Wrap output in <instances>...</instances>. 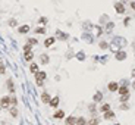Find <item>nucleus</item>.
Masks as SVG:
<instances>
[{
  "label": "nucleus",
  "instance_id": "1",
  "mask_svg": "<svg viewBox=\"0 0 135 125\" xmlns=\"http://www.w3.org/2000/svg\"><path fill=\"white\" fill-rule=\"evenodd\" d=\"M34 75H35V83H37V85L41 87L44 84V79L47 78V74L44 71H38V72H35Z\"/></svg>",
  "mask_w": 135,
  "mask_h": 125
},
{
  "label": "nucleus",
  "instance_id": "2",
  "mask_svg": "<svg viewBox=\"0 0 135 125\" xmlns=\"http://www.w3.org/2000/svg\"><path fill=\"white\" fill-rule=\"evenodd\" d=\"M0 107H2V109L10 107V97H9V96H3V97L0 99Z\"/></svg>",
  "mask_w": 135,
  "mask_h": 125
},
{
  "label": "nucleus",
  "instance_id": "3",
  "mask_svg": "<svg viewBox=\"0 0 135 125\" xmlns=\"http://www.w3.org/2000/svg\"><path fill=\"white\" fill-rule=\"evenodd\" d=\"M126 56H128V54H126V52H125V50H117L116 54H115V59L119 60V62H122V60L126 59Z\"/></svg>",
  "mask_w": 135,
  "mask_h": 125
},
{
  "label": "nucleus",
  "instance_id": "4",
  "mask_svg": "<svg viewBox=\"0 0 135 125\" xmlns=\"http://www.w3.org/2000/svg\"><path fill=\"white\" fill-rule=\"evenodd\" d=\"M115 10H116V13H119V15H123V13H125V5H123L122 2L115 3Z\"/></svg>",
  "mask_w": 135,
  "mask_h": 125
},
{
  "label": "nucleus",
  "instance_id": "5",
  "mask_svg": "<svg viewBox=\"0 0 135 125\" xmlns=\"http://www.w3.org/2000/svg\"><path fill=\"white\" fill-rule=\"evenodd\" d=\"M59 103H60L59 96H54V97H52V99H50V101H48V106L53 107V109H56V107L59 106Z\"/></svg>",
  "mask_w": 135,
  "mask_h": 125
},
{
  "label": "nucleus",
  "instance_id": "6",
  "mask_svg": "<svg viewBox=\"0 0 135 125\" xmlns=\"http://www.w3.org/2000/svg\"><path fill=\"white\" fill-rule=\"evenodd\" d=\"M54 43H56V37H47L44 40V47H52Z\"/></svg>",
  "mask_w": 135,
  "mask_h": 125
},
{
  "label": "nucleus",
  "instance_id": "7",
  "mask_svg": "<svg viewBox=\"0 0 135 125\" xmlns=\"http://www.w3.org/2000/svg\"><path fill=\"white\" fill-rule=\"evenodd\" d=\"M53 118H54V119H63V118H65V110H62V109H57L56 112L53 113Z\"/></svg>",
  "mask_w": 135,
  "mask_h": 125
},
{
  "label": "nucleus",
  "instance_id": "8",
  "mask_svg": "<svg viewBox=\"0 0 135 125\" xmlns=\"http://www.w3.org/2000/svg\"><path fill=\"white\" fill-rule=\"evenodd\" d=\"M101 100H103V93H101V91H97V93L93 96V101L94 103H100Z\"/></svg>",
  "mask_w": 135,
  "mask_h": 125
},
{
  "label": "nucleus",
  "instance_id": "9",
  "mask_svg": "<svg viewBox=\"0 0 135 125\" xmlns=\"http://www.w3.org/2000/svg\"><path fill=\"white\" fill-rule=\"evenodd\" d=\"M107 88H109V91H117V90H119V84L115 83V81H112V83L107 84Z\"/></svg>",
  "mask_w": 135,
  "mask_h": 125
},
{
  "label": "nucleus",
  "instance_id": "10",
  "mask_svg": "<svg viewBox=\"0 0 135 125\" xmlns=\"http://www.w3.org/2000/svg\"><path fill=\"white\" fill-rule=\"evenodd\" d=\"M103 118L106 119V121H110V119H113L115 118V112H113V110H107V112H104L103 113Z\"/></svg>",
  "mask_w": 135,
  "mask_h": 125
},
{
  "label": "nucleus",
  "instance_id": "11",
  "mask_svg": "<svg viewBox=\"0 0 135 125\" xmlns=\"http://www.w3.org/2000/svg\"><path fill=\"white\" fill-rule=\"evenodd\" d=\"M40 62H41V65H47V63H50V58L46 53H43V54H40Z\"/></svg>",
  "mask_w": 135,
  "mask_h": 125
},
{
  "label": "nucleus",
  "instance_id": "12",
  "mask_svg": "<svg viewBox=\"0 0 135 125\" xmlns=\"http://www.w3.org/2000/svg\"><path fill=\"white\" fill-rule=\"evenodd\" d=\"M50 99H52V97H50V94H48V93H46V91H44V93L41 94V101H43L44 105H48Z\"/></svg>",
  "mask_w": 135,
  "mask_h": 125
},
{
  "label": "nucleus",
  "instance_id": "13",
  "mask_svg": "<svg viewBox=\"0 0 135 125\" xmlns=\"http://www.w3.org/2000/svg\"><path fill=\"white\" fill-rule=\"evenodd\" d=\"M117 93L122 96V94H128L129 93V88L128 85H119V90H117Z\"/></svg>",
  "mask_w": 135,
  "mask_h": 125
},
{
  "label": "nucleus",
  "instance_id": "14",
  "mask_svg": "<svg viewBox=\"0 0 135 125\" xmlns=\"http://www.w3.org/2000/svg\"><path fill=\"white\" fill-rule=\"evenodd\" d=\"M65 125H76V118L75 116H68L65 121Z\"/></svg>",
  "mask_w": 135,
  "mask_h": 125
},
{
  "label": "nucleus",
  "instance_id": "15",
  "mask_svg": "<svg viewBox=\"0 0 135 125\" xmlns=\"http://www.w3.org/2000/svg\"><path fill=\"white\" fill-rule=\"evenodd\" d=\"M18 32H19V34H27V32H29V25H22V27H19V28H18Z\"/></svg>",
  "mask_w": 135,
  "mask_h": 125
},
{
  "label": "nucleus",
  "instance_id": "16",
  "mask_svg": "<svg viewBox=\"0 0 135 125\" xmlns=\"http://www.w3.org/2000/svg\"><path fill=\"white\" fill-rule=\"evenodd\" d=\"M9 112H10V116H12V118H18V107H16V106H10Z\"/></svg>",
  "mask_w": 135,
  "mask_h": 125
},
{
  "label": "nucleus",
  "instance_id": "17",
  "mask_svg": "<svg viewBox=\"0 0 135 125\" xmlns=\"http://www.w3.org/2000/svg\"><path fill=\"white\" fill-rule=\"evenodd\" d=\"M110 109H112V107H110L109 103H104V105H101V106L99 107V110H100V112H103V113L107 112V110H110Z\"/></svg>",
  "mask_w": 135,
  "mask_h": 125
},
{
  "label": "nucleus",
  "instance_id": "18",
  "mask_svg": "<svg viewBox=\"0 0 135 125\" xmlns=\"http://www.w3.org/2000/svg\"><path fill=\"white\" fill-rule=\"evenodd\" d=\"M76 125H88V122L84 116H79V118H76Z\"/></svg>",
  "mask_w": 135,
  "mask_h": 125
},
{
  "label": "nucleus",
  "instance_id": "19",
  "mask_svg": "<svg viewBox=\"0 0 135 125\" xmlns=\"http://www.w3.org/2000/svg\"><path fill=\"white\" fill-rule=\"evenodd\" d=\"M32 59H34V53L32 52H25V60L27 62H32Z\"/></svg>",
  "mask_w": 135,
  "mask_h": 125
},
{
  "label": "nucleus",
  "instance_id": "20",
  "mask_svg": "<svg viewBox=\"0 0 135 125\" xmlns=\"http://www.w3.org/2000/svg\"><path fill=\"white\" fill-rule=\"evenodd\" d=\"M7 90H9V93H10V94L15 93V87H13V81H12V79L7 81Z\"/></svg>",
  "mask_w": 135,
  "mask_h": 125
},
{
  "label": "nucleus",
  "instance_id": "21",
  "mask_svg": "<svg viewBox=\"0 0 135 125\" xmlns=\"http://www.w3.org/2000/svg\"><path fill=\"white\" fill-rule=\"evenodd\" d=\"M29 71H31V74L38 72V65H37V63H31V65H29Z\"/></svg>",
  "mask_w": 135,
  "mask_h": 125
},
{
  "label": "nucleus",
  "instance_id": "22",
  "mask_svg": "<svg viewBox=\"0 0 135 125\" xmlns=\"http://www.w3.org/2000/svg\"><path fill=\"white\" fill-rule=\"evenodd\" d=\"M119 100H120V103H126V101L129 100V93L128 94H122L120 97H119Z\"/></svg>",
  "mask_w": 135,
  "mask_h": 125
},
{
  "label": "nucleus",
  "instance_id": "23",
  "mask_svg": "<svg viewBox=\"0 0 135 125\" xmlns=\"http://www.w3.org/2000/svg\"><path fill=\"white\" fill-rule=\"evenodd\" d=\"M18 25V21L15 18H12V19H9V27H12V28H15Z\"/></svg>",
  "mask_w": 135,
  "mask_h": 125
},
{
  "label": "nucleus",
  "instance_id": "24",
  "mask_svg": "<svg viewBox=\"0 0 135 125\" xmlns=\"http://www.w3.org/2000/svg\"><path fill=\"white\" fill-rule=\"evenodd\" d=\"M35 34H46V28H44V27H38V28L35 30Z\"/></svg>",
  "mask_w": 135,
  "mask_h": 125
},
{
  "label": "nucleus",
  "instance_id": "25",
  "mask_svg": "<svg viewBox=\"0 0 135 125\" xmlns=\"http://www.w3.org/2000/svg\"><path fill=\"white\" fill-rule=\"evenodd\" d=\"M57 34H60V37H59V38H60V40H68V38H69V34H66V32H60V31H57Z\"/></svg>",
  "mask_w": 135,
  "mask_h": 125
},
{
  "label": "nucleus",
  "instance_id": "26",
  "mask_svg": "<svg viewBox=\"0 0 135 125\" xmlns=\"http://www.w3.org/2000/svg\"><path fill=\"white\" fill-rule=\"evenodd\" d=\"M88 125H99V118H93L88 121Z\"/></svg>",
  "mask_w": 135,
  "mask_h": 125
},
{
  "label": "nucleus",
  "instance_id": "27",
  "mask_svg": "<svg viewBox=\"0 0 135 125\" xmlns=\"http://www.w3.org/2000/svg\"><path fill=\"white\" fill-rule=\"evenodd\" d=\"M47 21H48V19H47L46 16H41V18L38 19V24H40V25H46V24H47Z\"/></svg>",
  "mask_w": 135,
  "mask_h": 125
},
{
  "label": "nucleus",
  "instance_id": "28",
  "mask_svg": "<svg viewBox=\"0 0 135 125\" xmlns=\"http://www.w3.org/2000/svg\"><path fill=\"white\" fill-rule=\"evenodd\" d=\"M16 105H18V99L15 96H12L10 97V106H16Z\"/></svg>",
  "mask_w": 135,
  "mask_h": 125
},
{
  "label": "nucleus",
  "instance_id": "29",
  "mask_svg": "<svg viewBox=\"0 0 135 125\" xmlns=\"http://www.w3.org/2000/svg\"><path fill=\"white\" fill-rule=\"evenodd\" d=\"M37 38H28V44H31V46H35L37 44Z\"/></svg>",
  "mask_w": 135,
  "mask_h": 125
},
{
  "label": "nucleus",
  "instance_id": "30",
  "mask_svg": "<svg viewBox=\"0 0 135 125\" xmlns=\"http://www.w3.org/2000/svg\"><path fill=\"white\" fill-rule=\"evenodd\" d=\"M6 72V68H5V65H3V62H2V60H0V74H2V75H3V74H5Z\"/></svg>",
  "mask_w": 135,
  "mask_h": 125
},
{
  "label": "nucleus",
  "instance_id": "31",
  "mask_svg": "<svg viewBox=\"0 0 135 125\" xmlns=\"http://www.w3.org/2000/svg\"><path fill=\"white\" fill-rule=\"evenodd\" d=\"M31 49H32V46H31V44H28V43H27V44L23 46V52H31Z\"/></svg>",
  "mask_w": 135,
  "mask_h": 125
},
{
  "label": "nucleus",
  "instance_id": "32",
  "mask_svg": "<svg viewBox=\"0 0 135 125\" xmlns=\"http://www.w3.org/2000/svg\"><path fill=\"white\" fill-rule=\"evenodd\" d=\"M120 109H122V110H128L129 109L128 103H120Z\"/></svg>",
  "mask_w": 135,
  "mask_h": 125
},
{
  "label": "nucleus",
  "instance_id": "33",
  "mask_svg": "<svg viewBox=\"0 0 135 125\" xmlns=\"http://www.w3.org/2000/svg\"><path fill=\"white\" fill-rule=\"evenodd\" d=\"M100 49H103V50L107 49V43H106V41H100Z\"/></svg>",
  "mask_w": 135,
  "mask_h": 125
},
{
  "label": "nucleus",
  "instance_id": "34",
  "mask_svg": "<svg viewBox=\"0 0 135 125\" xmlns=\"http://www.w3.org/2000/svg\"><path fill=\"white\" fill-rule=\"evenodd\" d=\"M90 112H95V103H93V105H90Z\"/></svg>",
  "mask_w": 135,
  "mask_h": 125
},
{
  "label": "nucleus",
  "instance_id": "35",
  "mask_svg": "<svg viewBox=\"0 0 135 125\" xmlns=\"http://www.w3.org/2000/svg\"><path fill=\"white\" fill-rule=\"evenodd\" d=\"M76 58H78V60H84V53H78Z\"/></svg>",
  "mask_w": 135,
  "mask_h": 125
},
{
  "label": "nucleus",
  "instance_id": "36",
  "mask_svg": "<svg viewBox=\"0 0 135 125\" xmlns=\"http://www.w3.org/2000/svg\"><path fill=\"white\" fill-rule=\"evenodd\" d=\"M131 7H132V9L135 10V2H131Z\"/></svg>",
  "mask_w": 135,
  "mask_h": 125
},
{
  "label": "nucleus",
  "instance_id": "37",
  "mask_svg": "<svg viewBox=\"0 0 135 125\" xmlns=\"http://www.w3.org/2000/svg\"><path fill=\"white\" fill-rule=\"evenodd\" d=\"M132 77L135 78V68H134V69H132Z\"/></svg>",
  "mask_w": 135,
  "mask_h": 125
},
{
  "label": "nucleus",
  "instance_id": "38",
  "mask_svg": "<svg viewBox=\"0 0 135 125\" xmlns=\"http://www.w3.org/2000/svg\"><path fill=\"white\" fill-rule=\"evenodd\" d=\"M132 88L135 90V78H134V83H132Z\"/></svg>",
  "mask_w": 135,
  "mask_h": 125
},
{
  "label": "nucleus",
  "instance_id": "39",
  "mask_svg": "<svg viewBox=\"0 0 135 125\" xmlns=\"http://www.w3.org/2000/svg\"><path fill=\"white\" fill-rule=\"evenodd\" d=\"M116 125H120V124H116Z\"/></svg>",
  "mask_w": 135,
  "mask_h": 125
},
{
  "label": "nucleus",
  "instance_id": "40",
  "mask_svg": "<svg viewBox=\"0 0 135 125\" xmlns=\"http://www.w3.org/2000/svg\"><path fill=\"white\" fill-rule=\"evenodd\" d=\"M0 109H2V107H0Z\"/></svg>",
  "mask_w": 135,
  "mask_h": 125
}]
</instances>
